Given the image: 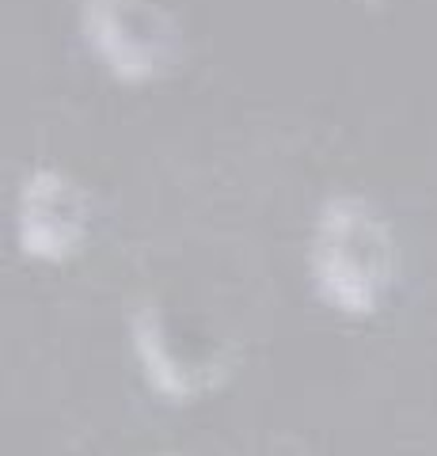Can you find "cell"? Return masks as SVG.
I'll use <instances>...</instances> for the list:
<instances>
[{
	"mask_svg": "<svg viewBox=\"0 0 437 456\" xmlns=\"http://www.w3.org/2000/svg\"><path fill=\"white\" fill-rule=\"evenodd\" d=\"M316 293L343 316H373L384 305L396 248L388 224L376 217L369 202L350 194L331 198L320 209L312 251H308Z\"/></svg>",
	"mask_w": 437,
	"mask_h": 456,
	"instance_id": "cell-1",
	"label": "cell"
},
{
	"mask_svg": "<svg viewBox=\"0 0 437 456\" xmlns=\"http://www.w3.org/2000/svg\"><path fill=\"white\" fill-rule=\"evenodd\" d=\"M80 31L122 84L160 80L179 57L175 23L152 0H80Z\"/></svg>",
	"mask_w": 437,
	"mask_h": 456,
	"instance_id": "cell-2",
	"label": "cell"
},
{
	"mask_svg": "<svg viewBox=\"0 0 437 456\" xmlns=\"http://www.w3.org/2000/svg\"><path fill=\"white\" fill-rule=\"evenodd\" d=\"M88 232V202L69 175L38 167L20 191V248L38 263H65Z\"/></svg>",
	"mask_w": 437,
	"mask_h": 456,
	"instance_id": "cell-3",
	"label": "cell"
},
{
	"mask_svg": "<svg viewBox=\"0 0 437 456\" xmlns=\"http://www.w3.org/2000/svg\"><path fill=\"white\" fill-rule=\"evenodd\" d=\"M134 342H137V358L149 373V384L157 392L172 395V399H187V395H194L202 388V384L190 380L179 369V362L164 350V327H160V316L152 308H141L134 316Z\"/></svg>",
	"mask_w": 437,
	"mask_h": 456,
	"instance_id": "cell-4",
	"label": "cell"
}]
</instances>
